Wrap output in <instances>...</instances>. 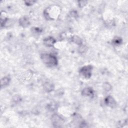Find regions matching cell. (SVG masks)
<instances>
[{
    "label": "cell",
    "mask_w": 128,
    "mask_h": 128,
    "mask_svg": "<svg viewBox=\"0 0 128 128\" xmlns=\"http://www.w3.org/2000/svg\"><path fill=\"white\" fill-rule=\"evenodd\" d=\"M56 40L53 37L51 36H49L44 40V45L48 47L53 46L56 43Z\"/></svg>",
    "instance_id": "4"
},
{
    "label": "cell",
    "mask_w": 128,
    "mask_h": 128,
    "mask_svg": "<svg viewBox=\"0 0 128 128\" xmlns=\"http://www.w3.org/2000/svg\"><path fill=\"white\" fill-rule=\"evenodd\" d=\"M20 24L22 26H23L24 28L28 26L30 24V22H29L28 18H27L26 16H24V17L22 18L20 20Z\"/></svg>",
    "instance_id": "7"
},
{
    "label": "cell",
    "mask_w": 128,
    "mask_h": 128,
    "mask_svg": "<svg viewBox=\"0 0 128 128\" xmlns=\"http://www.w3.org/2000/svg\"><path fill=\"white\" fill-rule=\"evenodd\" d=\"M82 94L86 96H94V90L91 88H86L82 91Z\"/></svg>",
    "instance_id": "6"
},
{
    "label": "cell",
    "mask_w": 128,
    "mask_h": 128,
    "mask_svg": "<svg viewBox=\"0 0 128 128\" xmlns=\"http://www.w3.org/2000/svg\"><path fill=\"white\" fill-rule=\"evenodd\" d=\"M26 4L28 6H30V5H32L34 2H35V1H30V0H28V1H26V2H25Z\"/></svg>",
    "instance_id": "12"
},
{
    "label": "cell",
    "mask_w": 128,
    "mask_h": 128,
    "mask_svg": "<svg viewBox=\"0 0 128 128\" xmlns=\"http://www.w3.org/2000/svg\"><path fill=\"white\" fill-rule=\"evenodd\" d=\"M72 42H74L75 43L77 44H82V40L78 36H74L72 38Z\"/></svg>",
    "instance_id": "9"
},
{
    "label": "cell",
    "mask_w": 128,
    "mask_h": 128,
    "mask_svg": "<svg viewBox=\"0 0 128 128\" xmlns=\"http://www.w3.org/2000/svg\"><path fill=\"white\" fill-rule=\"evenodd\" d=\"M10 81V79L8 77H4L1 80V87L3 88L5 86H7Z\"/></svg>",
    "instance_id": "8"
},
{
    "label": "cell",
    "mask_w": 128,
    "mask_h": 128,
    "mask_svg": "<svg viewBox=\"0 0 128 128\" xmlns=\"http://www.w3.org/2000/svg\"><path fill=\"white\" fill-rule=\"evenodd\" d=\"M105 103L108 106H109L112 108L114 107L116 104V102L110 96H109L106 98Z\"/></svg>",
    "instance_id": "5"
},
{
    "label": "cell",
    "mask_w": 128,
    "mask_h": 128,
    "mask_svg": "<svg viewBox=\"0 0 128 128\" xmlns=\"http://www.w3.org/2000/svg\"><path fill=\"white\" fill-rule=\"evenodd\" d=\"M92 67L90 65L84 66L80 69V74L82 76L86 78H89L92 74Z\"/></svg>",
    "instance_id": "2"
},
{
    "label": "cell",
    "mask_w": 128,
    "mask_h": 128,
    "mask_svg": "<svg viewBox=\"0 0 128 128\" xmlns=\"http://www.w3.org/2000/svg\"><path fill=\"white\" fill-rule=\"evenodd\" d=\"M46 90L48 91V92H50L51 90H52L53 87H52V84H50L48 82H47L46 84H45V86H44Z\"/></svg>",
    "instance_id": "10"
},
{
    "label": "cell",
    "mask_w": 128,
    "mask_h": 128,
    "mask_svg": "<svg viewBox=\"0 0 128 128\" xmlns=\"http://www.w3.org/2000/svg\"><path fill=\"white\" fill-rule=\"evenodd\" d=\"M122 39L120 38H114L112 40V42L115 45H118V44H121L122 42Z\"/></svg>",
    "instance_id": "11"
},
{
    "label": "cell",
    "mask_w": 128,
    "mask_h": 128,
    "mask_svg": "<svg viewBox=\"0 0 128 128\" xmlns=\"http://www.w3.org/2000/svg\"><path fill=\"white\" fill-rule=\"evenodd\" d=\"M58 12H59L58 10H56V8H48L45 10L44 14L47 19L54 20L56 14L58 16Z\"/></svg>",
    "instance_id": "3"
},
{
    "label": "cell",
    "mask_w": 128,
    "mask_h": 128,
    "mask_svg": "<svg viewBox=\"0 0 128 128\" xmlns=\"http://www.w3.org/2000/svg\"><path fill=\"white\" fill-rule=\"evenodd\" d=\"M40 58L43 62L48 67L56 66L58 64L56 57L52 54H44L41 55Z\"/></svg>",
    "instance_id": "1"
}]
</instances>
